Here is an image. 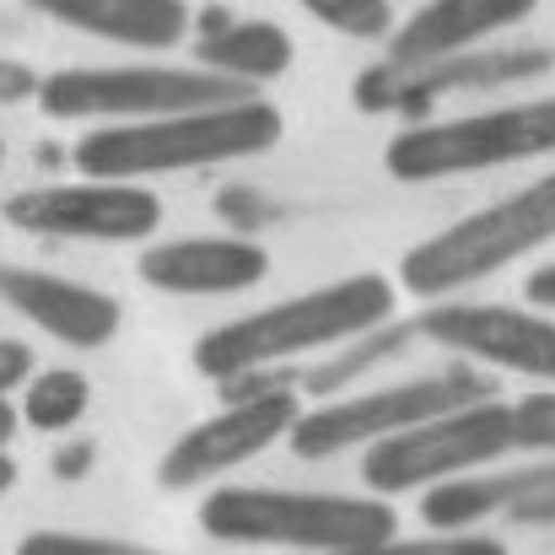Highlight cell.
I'll use <instances>...</instances> for the list:
<instances>
[{
	"instance_id": "obj_1",
	"label": "cell",
	"mask_w": 555,
	"mask_h": 555,
	"mask_svg": "<svg viewBox=\"0 0 555 555\" xmlns=\"http://www.w3.org/2000/svg\"><path fill=\"white\" fill-rule=\"evenodd\" d=\"M393 313H399V281H388L377 270H357V275H340L330 286L270 302L259 313H243V319L199 335L194 367L221 388L243 383V377H270L275 367L367 340L393 324Z\"/></svg>"
},
{
	"instance_id": "obj_2",
	"label": "cell",
	"mask_w": 555,
	"mask_h": 555,
	"mask_svg": "<svg viewBox=\"0 0 555 555\" xmlns=\"http://www.w3.org/2000/svg\"><path fill=\"white\" fill-rule=\"evenodd\" d=\"M286 135V114L270 98H237L216 108H189L168 119H141V125H98L92 135L76 141V168L81 179L103 184H141V179H168L194 168H227L275 152Z\"/></svg>"
},
{
	"instance_id": "obj_3",
	"label": "cell",
	"mask_w": 555,
	"mask_h": 555,
	"mask_svg": "<svg viewBox=\"0 0 555 555\" xmlns=\"http://www.w3.org/2000/svg\"><path fill=\"white\" fill-rule=\"evenodd\" d=\"M199 529L221 545H275V551L297 555H340L388 545L399 518H393V502H383V496L221 486L199 502Z\"/></svg>"
},
{
	"instance_id": "obj_4",
	"label": "cell",
	"mask_w": 555,
	"mask_h": 555,
	"mask_svg": "<svg viewBox=\"0 0 555 555\" xmlns=\"http://www.w3.org/2000/svg\"><path fill=\"white\" fill-rule=\"evenodd\" d=\"M545 243H555V168L491 199L486 210H469L464 221L421 237L415 248H404L399 292L421 302H453L475 281L502 275L507 264L540 254Z\"/></svg>"
},
{
	"instance_id": "obj_5",
	"label": "cell",
	"mask_w": 555,
	"mask_h": 555,
	"mask_svg": "<svg viewBox=\"0 0 555 555\" xmlns=\"http://www.w3.org/2000/svg\"><path fill=\"white\" fill-rule=\"evenodd\" d=\"M540 157H555V98H524L459 119L410 125L388 141L383 168L399 184H437V179L491 173Z\"/></svg>"
},
{
	"instance_id": "obj_6",
	"label": "cell",
	"mask_w": 555,
	"mask_h": 555,
	"mask_svg": "<svg viewBox=\"0 0 555 555\" xmlns=\"http://www.w3.org/2000/svg\"><path fill=\"white\" fill-rule=\"evenodd\" d=\"M237 98L254 92L221 81L205 65H70L38 81V108L49 119H92V125H141Z\"/></svg>"
},
{
	"instance_id": "obj_7",
	"label": "cell",
	"mask_w": 555,
	"mask_h": 555,
	"mask_svg": "<svg viewBox=\"0 0 555 555\" xmlns=\"http://www.w3.org/2000/svg\"><path fill=\"white\" fill-rule=\"evenodd\" d=\"M507 453H518V410L507 399H480L367 448L362 480H367V496L388 502L404 491H431L459 475H480L486 464Z\"/></svg>"
},
{
	"instance_id": "obj_8",
	"label": "cell",
	"mask_w": 555,
	"mask_h": 555,
	"mask_svg": "<svg viewBox=\"0 0 555 555\" xmlns=\"http://www.w3.org/2000/svg\"><path fill=\"white\" fill-rule=\"evenodd\" d=\"M491 377L469 367H448V372H426V377H404V383H388V388H367V393H351V399H324L313 410H302V421L292 426V453L319 464V459H335L346 448H377L421 421H437L448 410H464V404H480L491 399Z\"/></svg>"
},
{
	"instance_id": "obj_9",
	"label": "cell",
	"mask_w": 555,
	"mask_h": 555,
	"mask_svg": "<svg viewBox=\"0 0 555 555\" xmlns=\"http://www.w3.org/2000/svg\"><path fill=\"white\" fill-rule=\"evenodd\" d=\"M302 421V393L292 383L281 388H248V393H227V404L205 421H194L184 437L163 453L157 464V486L163 491H194L210 486L232 469H243L248 459L270 453L275 442L292 437V426Z\"/></svg>"
},
{
	"instance_id": "obj_10",
	"label": "cell",
	"mask_w": 555,
	"mask_h": 555,
	"mask_svg": "<svg viewBox=\"0 0 555 555\" xmlns=\"http://www.w3.org/2000/svg\"><path fill=\"white\" fill-rule=\"evenodd\" d=\"M0 216L16 232L33 237H65V243H146L163 227V194L146 184H38L16 189Z\"/></svg>"
},
{
	"instance_id": "obj_11",
	"label": "cell",
	"mask_w": 555,
	"mask_h": 555,
	"mask_svg": "<svg viewBox=\"0 0 555 555\" xmlns=\"http://www.w3.org/2000/svg\"><path fill=\"white\" fill-rule=\"evenodd\" d=\"M415 330L431 346L453 351L459 362L555 388V313L507 308V302H431Z\"/></svg>"
},
{
	"instance_id": "obj_12",
	"label": "cell",
	"mask_w": 555,
	"mask_h": 555,
	"mask_svg": "<svg viewBox=\"0 0 555 555\" xmlns=\"http://www.w3.org/2000/svg\"><path fill=\"white\" fill-rule=\"evenodd\" d=\"M551 65L555 49H469V54L437 60L426 70L372 65L357 76V108L362 114H415V108H431L437 98H453V92H491L507 81L545 76Z\"/></svg>"
},
{
	"instance_id": "obj_13",
	"label": "cell",
	"mask_w": 555,
	"mask_h": 555,
	"mask_svg": "<svg viewBox=\"0 0 555 555\" xmlns=\"http://www.w3.org/2000/svg\"><path fill=\"white\" fill-rule=\"evenodd\" d=\"M0 302L70 351H103L125 324V308L108 292L27 264H0Z\"/></svg>"
},
{
	"instance_id": "obj_14",
	"label": "cell",
	"mask_w": 555,
	"mask_h": 555,
	"mask_svg": "<svg viewBox=\"0 0 555 555\" xmlns=\"http://www.w3.org/2000/svg\"><path fill=\"white\" fill-rule=\"evenodd\" d=\"M540 0H426L415 5L393 38H388V54L383 65L388 70H426L437 60H453V54H469L480 49L486 38L518 27L534 16Z\"/></svg>"
},
{
	"instance_id": "obj_15",
	"label": "cell",
	"mask_w": 555,
	"mask_h": 555,
	"mask_svg": "<svg viewBox=\"0 0 555 555\" xmlns=\"http://www.w3.org/2000/svg\"><path fill=\"white\" fill-rule=\"evenodd\" d=\"M135 270L168 297H237L270 275V254L254 237H173L152 243Z\"/></svg>"
},
{
	"instance_id": "obj_16",
	"label": "cell",
	"mask_w": 555,
	"mask_h": 555,
	"mask_svg": "<svg viewBox=\"0 0 555 555\" xmlns=\"http://www.w3.org/2000/svg\"><path fill=\"white\" fill-rule=\"evenodd\" d=\"M38 16L108 38L125 49H179L189 38V5L184 0H27Z\"/></svg>"
},
{
	"instance_id": "obj_17",
	"label": "cell",
	"mask_w": 555,
	"mask_h": 555,
	"mask_svg": "<svg viewBox=\"0 0 555 555\" xmlns=\"http://www.w3.org/2000/svg\"><path fill=\"white\" fill-rule=\"evenodd\" d=\"M545 486H555V464L502 469V475H459L421 496V518L431 524V534H475V524H486L496 513L513 518L518 502H529Z\"/></svg>"
},
{
	"instance_id": "obj_18",
	"label": "cell",
	"mask_w": 555,
	"mask_h": 555,
	"mask_svg": "<svg viewBox=\"0 0 555 555\" xmlns=\"http://www.w3.org/2000/svg\"><path fill=\"white\" fill-rule=\"evenodd\" d=\"M292 60H297L292 33L275 22H216V33L194 49V65H205L221 81L248 87V92L264 81H281L292 70Z\"/></svg>"
},
{
	"instance_id": "obj_19",
	"label": "cell",
	"mask_w": 555,
	"mask_h": 555,
	"mask_svg": "<svg viewBox=\"0 0 555 555\" xmlns=\"http://www.w3.org/2000/svg\"><path fill=\"white\" fill-rule=\"evenodd\" d=\"M92 404V383L81 377L76 367H49V372H33L27 393H22V421L33 431H70Z\"/></svg>"
},
{
	"instance_id": "obj_20",
	"label": "cell",
	"mask_w": 555,
	"mask_h": 555,
	"mask_svg": "<svg viewBox=\"0 0 555 555\" xmlns=\"http://www.w3.org/2000/svg\"><path fill=\"white\" fill-rule=\"evenodd\" d=\"M313 22H324L330 33L362 38V43H388L393 38V5L388 0H297Z\"/></svg>"
},
{
	"instance_id": "obj_21",
	"label": "cell",
	"mask_w": 555,
	"mask_h": 555,
	"mask_svg": "<svg viewBox=\"0 0 555 555\" xmlns=\"http://www.w3.org/2000/svg\"><path fill=\"white\" fill-rule=\"evenodd\" d=\"M16 555H163L152 545H135V540H108V534H65V529H38L27 534Z\"/></svg>"
},
{
	"instance_id": "obj_22",
	"label": "cell",
	"mask_w": 555,
	"mask_h": 555,
	"mask_svg": "<svg viewBox=\"0 0 555 555\" xmlns=\"http://www.w3.org/2000/svg\"><path fill=\"white\" fill-rule=\"evenodd\" d=\"M340 555H507V545L486 540V534H426V540H388V545H372V551Z\"/></svg>"
},
{
	"instance_id": "obj_23",
	"label": "cell",
	"mask_w": 555,
	"mask_h": 555,
	"mask_svg": "<svg viewBox=\"0 0 555 555\" xmlns=\"http://www.w3.org/2000/svg\"><path fill=\"white\" fill-rule=\"evenodd\" d=\"M513 410H518V453H555V388L518 399Z\"/></svg>"
},
{
	"instance_id": "obj_24",
	"label": "cell",
	"mask_w": 555,
	"mask_h": 555,
	"mask_svg": "<svg viewBox=\"0 0 555 555\" xmlns=\"http://www.w3.org/2000/svg\"><path fill=\"white\" fill-rule=\"evenodd\" d=\"M38 70L33 65H22V60H5L0 54V108H16V103H27V98H38Z\"/></svg>"
},
{
	"instance_id": "obj_25",
	"label": "cell",
	"mask_w": 555,
	"mask_h": 555,
	"mask_svg": "<svg viewBox=\"0 0 555 555\" xmlns=\"http://www.w3.org/2000/svg\"><path fill=\"white\" fill-rule=\"evenodd\" d=\"M33 383V351L22 340H0V399L11 388H27Z\"/></svg>"
},
{
	"instance_id": "obj_26",
	"label": "cell",
	"mask_w": 555,
	"mask_h": 555,
	"mask_svg": "<svg viewBox=\"0 0 555 555\" xmlns=\"http://www.w3.org/2000/svg\"><path fill=\"white\" fill-rule=\"evenodd\" d=\"M92 459H98V453H92V442L81 437V442H70V448L54 453V475H60V480H81V475L92 469Z\"/></svg>"
},
{
	"instance_id": "obj_27",
	"label": "cell",
	"mask_w": 555,
	"mask_h": 555,
	"mask_svg": "<svg viewBox=\"0 0 555 555\" xmlns=\"http://www.w3.org/2000/svg\"><path fill=\"white\" fill-rule=\"evenodd\" d=\"M513 524H555V486H545V491H534L529 502H518Z\"/></svg>"
},
{
	"instance_id": "obj_28",
	"label": "cell",
	"mask_w": 555,
	"mask_h": 555,
	"mask_svg": "<svg viewBox=\"0 0 555 555\" xmlns=\"http://www.w3.org/2000/svg\"><path fill=\"white\" fill-rule=\"evenodd\" d=\"M524 292H529V302H534V308H551L555 313V264H540V270L529 275V286H524Z\"/></svg>"
},
{
	"instance_id": "obj_29",
	"label": "cell",
	"mask_w": 555,
	"mask_h": 555,
	"mask_svg": "<svg viewBox=\"0 0 555 555\" xmlns=\"http://www.w3.org/2000/svg\"><path fill=\"white\" fill-rule=\"evenodd\" d=\"M16 421H22V415L11 410V399H0V448H5V442L16 437Z\"/></svg>"
},
{
	"instance_id": "obj_30",
	"label": "cell",
	"mask_w": 555,
	"mask_h": 555,
	"mask_svg": "<svg viewBox=\"0 0 555 555\" xmlns=\"http://www.w3.org/2000/svg\"><path fill=\"white\" fill-rule=\"evenodd\" d=\"M16 475H22V469H16V459H11V453L0 448V496H5V491L16 486Z\"/></svg>"
},
{
	"instance_id": "obj_31",
	"label": "cell",
	"mask_w": 555,
	"mask_h": 555,
	"mask_svg": "<svg viewBox=\"0 0 555 555\" xmlns=\"http://www.w3.org/2000/svg\"><path fill=\"white\" fill-rule=\"evenodd\" d=\"M0 163H5V141H0Z\"/></svg>"
}]
</instances>
